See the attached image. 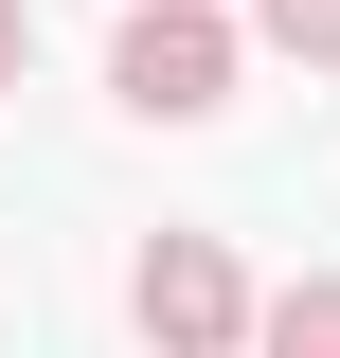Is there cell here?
Here are the masks:
<instances>
[{"mask_svg": "<svg viewBox=\"0 0 340 358\" xmlns=\"http://www.w3.org/2000/svg\"><path fill=\"white\" fill-rule=\"evenodd\" d=\"M0 72H18V18H0Z\"/></svg>", "mask_w": 340, "mask_h": 358, "instance_id": "cell-5", "label": "cell"}, {"mask_svg": "<svg viewBox=\"0 0 340 358\" xmlns=\"http://www.w3.org/2000/svg\"><path fill=\"white\" fill-rule=\"evenodd\" d=\"M143 322H162L179 358H215V341H233V268H215L197 233H162V251H143Z\"/></svg>", "mask_w": 340, "mask_h": 358, "instance_id": "cell-2", "label": "cell"}, {"mask_svg": "<svg viewBox=\"0 0 340 358\" xmlns=\"http://www.w3.org/2000/svg\"><path fill=\"white\" fill-rule=\"evenodd\" d=\"M215 90H233V36H215L197 0H162V18H126V108H162V126H197Z\"/></svg>", "mask_w": 340, "mask_h": 358, "instance_id": "cell-1", "label": "cell"}, {"mask_svg": "<svg viewBox=\"0 0 340 358\" xmlns=\"http://www.w3.org/2000/svg\"><path fill=\"white\" fill-rule=\"evenodd\" d=\"M269 36H287V54H340V0H269Z\"/></svg>", "mask_w": 340, "mask_h": 358, "instance_id": "cell-4", "label": "cell"}, {"mask_svg": "<svg viewBox=\"0 0 340 358\" xmlns=\"http://www.w3.org/2000/svg\"><path fill=\"white\" fill-rule=\"evenodd\" d=\"M269 358H340V287H304V305L269 322Z\"/></svg>", "mask_w": 340, "mask_h": 358, "instance_id": "cell-3", "label": "cell"}]
</instances>
